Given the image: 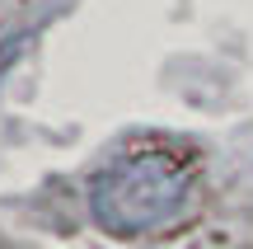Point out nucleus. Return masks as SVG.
I'll list each match as a JSON object with an SVG mask.
<instances>
[{"mask_svg": "<svg viewBox=\"0 0 253 249\" xmlns=\"http://www.w3.org/2000/svg\"><path fill=\"white\" fill-rule=\"evenodd\" d=\"M192 193V160L173 146H131L89 184V212L118 240H136L183 212Z\"/></svg>", "mask_w": 253, "mask_h": 249, "instance_id": "obj_1", "label": "nucleus"}]
</instances>
